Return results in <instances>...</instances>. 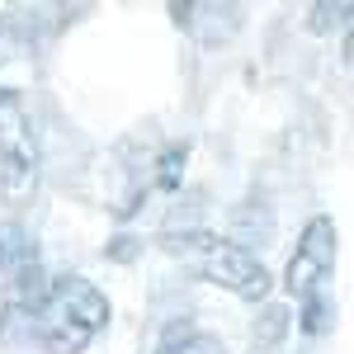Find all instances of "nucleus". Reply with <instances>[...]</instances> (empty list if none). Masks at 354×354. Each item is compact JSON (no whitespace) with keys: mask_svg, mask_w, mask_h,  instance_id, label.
Masks as SVG:
<instances>
[{"mask_svg":"<svg viewBox=\"0 0 354 354\" xmlns=\"http://www.w3.org/2000/svg\"><path fill=\"white\" fill-rule=\"evenodd\" d=\"M104 326H109V298L81 274L53 279L43 302H38V312L28 317V330H33L38 350H48V354H85L90 340Z\"/></svg>","mask_w":354,"mask_h":354,"instance_id":"1","label":"nucleus"},{"mask_svg":"<svg viewBox=\"0 0 354 354\" xmlns=\"http://www.w3.org/2000/svg\"><path fill=\"white\" fill-rule=\"evenodd\" d=\"M165 250L175 260H185L194 274H203L208 283H218L227 293H236L245 302H265L270 298V270L245 255L236 241L213 236V232H180V236H165Z\"/></svg>","mask_w":354,"mask_h":354,"instance_id":"2","label":"nucleus"},{"mask_svg":"<svg viewBox=\"0 0 354 354\" xmlns=\"http://www.w3.org/2000/svg\"><path fill=\"white\" fill-rule=\"evenodd\" d=\"M33 189H38L33 123L15 100H5V113H0V194H5L10 208H19L24 198H33Z\"/></svg>","mask_w":354,"mask_h":354,"instance_id":"3","label":"nucleus"},{"mask_svg":"<svg viewBox=\"0 0 354 354\" xmlns=\"http://www.w3.org/2000/svg\"><path fill=\"white\" fill-rule=\"evenodd\" d=\"M335 222L330 218H312L307 222V232H302L298 241V255L288 260V274H283V288L293 293V298H312L317 293V283L330 274L335 265Z\"/></svg>","mask_w":354,"mask_h":354,"instance_id":"4","label":"nucleus"},{"mask_svg":"<svg viewBox=\"0 0 354 354\" xmlns=\"http://www.w3.org/2000/svg\"><path fill=\"white\" fill-rule=\"evenodd\" d=\"M48 293V274L43 265L33 260V255H19L15 260V270H10V283H5V322H19V317H33L38 312V302Z\"/></svg>","mask_w":354,"mask_h":354,"instance_id":"5","label":"nucleus"},{"mask_svg":"<svg viewBox=\"0 0 354 354\" xmlns=\"http://www.w3.org/2000/svg\"><path fill=\"white\" fill-rule=\"evenodd\" d=\"M156 354H227L218 335H208V330H189V335H175V340H165Z\"/></svg>","mask_w":354,"mask_h":354,"instance_id":"6","label":"nucleus"},{"mask_svg":"<svg viewBox=\"0 0 354 354\" xmlns=\"http://www.w3.org/2000/svg\"><path fill=\"white\" fill-rule=\"evenodd\" d=\"M24 255V232L15 227V222H0V270L10 265V260H19Z\"/></svg>","mask_w":354,"mask_h":354,"instance_id":"7","label":"nucleus"},{"mask_svg":"<svg viewBox=\"0 0 354 354\" xmlns=\"http://www.w3.org/2000/svg\"><path fill=\"white\" fill-rule=\"evenodd\" d=\"M15 48H19V33H15V19H10V10H0V66L15 57Z\"/></svg>","mask_w":354,"mask_h":354,"instance_id":"8","label":"nucleus"},{"mask_svg":"<svg viewBox=\"0 0 354 354\" xmlns=\"http://www.w3.org/2000/svg\"><path fill=\"white\" fill-rule=\"evenodd\" d=\"M330 15H335V24H345L354 10L350 5H312V28H330Z\"/></svg>","mask_w":354,"mask_h":354,"instance_id":"9","label":"nucleus"}]
</instances>
